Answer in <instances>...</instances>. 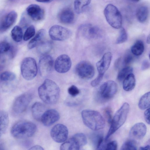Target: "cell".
Wrapping results in <instances>:
<instances>
[{
	"instance_id": "48",
	"label": "cell",
	"mask_w": 150,
	"mask_h": 150,
	"mask_svg": "<svg viewBox=\"0 0 150 150\" xmlns=\"http://www.w3.org/2000/svg\"><path fill=\"white\" fill-rule=\"evenodd\" d=\"M121 60L120 58L118 59L115 62V67L116 69H117L119 65V64Z\"/></svg>"
},
{
	"instance_id": "36",
	"label": "cell",
	"mask_w": 150,
	"mask_h": 150,
	"mask_svg": "<svg viewBox=\"0 0 150 150\" xmlns=\"http://www.w3.org/2000/svg\"><path fill=\"white\" fill-rule=\"evenodd\" d=\"M119 35L116 40V43L119 44L126 42L128 38L127 33L125 29L121 27Z\"/></svg>"
},
{
	"instance_id": "2",
	"label": "cell",
	"mask_w": 150,
	"mask_h": 150,
	"mask_svg": "<svg viewBox=\"0 0 150 150\" xmlns=\"http://www.w3.org/2000/svg\"><path fill=\"white\" fill-rule=\"evenodd\" d=\"M81 115L83 122L89 129L97 131L105 127V120L98 112L92 110L86 109L82 111Z\"/></svg>"
},
{
	"instance_id": "43",
	"label": "cell",
	"mask_w": 150,
	"mask_h": 150,
	"mask_svg": "<svg viewBox=\"0 0 150 150\" xmlns=\"http://www.w3.org/2000/svg\"><path fill=\"white\" fill-rule=\"evenodd\" d=\"M104 113L108 122L110 124L112 119V112L111 109L108 108H105L104 110Z\"/></svg>"
},
{
	"instance_id": "17",
	"label": "cell",
	"mask_w": 150,
	"mask_h": 150,
	"mask_svg": "<svg viewBox=\"0 0 150 150\" xmlns=\"http://www.w3.org/2000/svg\"><path fill=\"white\" fill-rule=\"evenodd\" d=\"M26 11L28 16L35 21L41 20L44 16L43 9L36 4H31L29 5L26 8Z\"/></svg>"
},
{
	"instance_id": "30",
	"label": "cell",
	"mask_w": 150,
	"mask_h": 150,
	"mask_svg": "<svg viewBox=\"0 0 150 150\" xmlns=\"http://www.w3.org/2000/svg\"><path fill=\"white\" fill-rule=\"evenodd\" d=\"M150 92H147L144 94L140 98L138 103L139 108L144 110L149 108L150 105Z\"/></svg>"
},
{
	"instance_id": "44",
	"label": "cell",
	"mask_w": 150,
	"mask_h": 150,
	"mask_svg": "<svg viewBox=\"0 0 150 150\" xmlns=\"http://www.w3.org/2000/svg\"><path fill=\"white\" fill-rule=\"evenodd\" d=\"M103 75H104L99 74L97 77L91 82V86L94 87L98 85L102 80Z\"/></svg>"
},
{
	"instance_id": "47",
	"label": "cell",
	"mask_w": 150,
	"mask_h": 150,
	"mask_svg": "<svg viewBox=\"0 0 150 150\" xmlns=\"http://www.w3.org/2000/svg\"><path fill=\"white\" fill-rule=\"evenodd\" d=\"M30 150H43L44 149L41 146L38 145H35L31 147Z\"/></svg>"
},
{
	"instance_id": "39",
	"label": "cell",
	"mask_w": 150,
	"mask_h": 150,
	"mask_svg": "<svg viewBox=\"0 0 150 150\" xmlns=\"http://www.w3.org/2000/svg\"><path fill=\"white\" fill-rule=\"evenodd\" d=\"M69 94L72 97H75L78 96L80 93V91L75 86L72 85L68 89Z\"/></svg>"
},
{
	"instance_id": "51",
	"label": "cell",
	"mask_w": 150,
	"mask_h": 150,
	"mask_svg": "<svg viewBox=\"0 0 150 150\" xmlns=\"http://www.w3.org/2000/svg\"><path fill=\"white\" fill-rule=\"evenodd\" d=\"M150 35H149L148 36L146 39V42L147 43L149 44L150 43Z\"/></svg>"
},
{
	"instance_id": "14",
	"label": "cell",
	"mask_w": 150,
	"mask_h": 150,
	"mask_svg": "<svg viewBox=\"0 0 150 150\" xmlns=\"http://www.w3.org/2000/svg\"><path fill=\"white\" fill-rule=\"evenodd\" d=\"M71 65V61L69 57L67 55L63 54L59 56L56 59L54 67L57 72L64 73L69 70Z\"/></svg>"
},
{
	"instance_id": "15",
	"label": "cell",
	"mask_w": 150,
	"mask_h": 150,
	"mask_svg": "<svg viewBox=\"0 0 150 150\" xmlns=\"http://www.w3.org/2000/svg\"><path fill=\"white\" fill-rule=\"evenodd\" d=\"M146 131V126L144 123H137L131 128L129 133V136L133 139L140 140L144 137Z\"/></svg>"
},
{
	"instance_id": "6",
	"label": "cell",
	"mask_w": 150,
	"mask_h": 150,
	"mask_svg": "<svg viewBox=\"0 0 150 150\" xmlns=\"http://www.w3.org/2000/svg\"><path fill=\"white\" fill-rule=\"evenodd\" d=\"M21 70L22 75L24 79L28 81L33 79L37 75L38 72L35 59L30 57L24 58L21 62Z\"/></svg>"
},
{
	"instance_id": "3",
	"label": "cell",
	"mask_w": 150,
	"mask_h": 150,
	"mask_svg": "<svg viewBox=\"0 0 150 150\" xmlns=\"http://www.w3.org/2000/svg\"><path fill=\"white\" fill-rule=\"evenodd\" d=\"M36 126L33 123L21 121L16 123L12 127L11 134L14 137L23 139L32 137L35 133Z\"/></svg>"
},
{
	"instance_id": "41",
	"label": "cell",
	"mask_w": 150,
	"mask_h": 150,
	"mask_svg": "<svg viewBox=\"0 0 150 150\" xmlns=\"http://www.w3.org/2000/svg\"><path fill=\"white\" fill-rule=\"evenodd\" d=\"M10 48V46L8 43L6 42H0V54L7 52Z\"/></svg>"
},
{
	"instance_id": "26",
	"label": "cell",
	"mask_w": 150,
	"mask_h": 150,
	"mask_svg": "<svg viewBox=\"0 0 150 150\" xmlns=\"http://www.w3.org/2000/svg\"><path fill=\"white\" fill-rule=\"evenodd\" d=\"M81 148L76 140L72 137L68 140L62 144L60 147L62 150H78Z\"/></svg>"
},
{
	"instance_id": "12",
	"label": "cell",
	"mask_w": 150,
	"mask_h": 150,
	"mask_svg": "<svg viewBox=\"0 0 150 150\" xmlns=\"http://www.w3.org/2000/svg\"><path fill=\"white\" fill-rule=\"evenodd\" d=\"M50 135L53 139L56 142H63L65 141L68 138V130L64 125L58 124L52 128Z\"/></svg>"
},
{
	"instance_id": "25",
	"label": "cell",
	"mask_w": 150,
	"mask_h": 150,
	"mask_svg": "<svg viewBox=\"0 0 150 150\" xmlns=\"http://www.w3.org/2000/svg\"><path fill=\"white\" fill-rule=\"evenodd\" d=\"M93 135L92 141L96 149H105L106 144H104L103 134L101 132H97Z\"/></svg>"
},
{
	"instance_id": "7",
	"label": "cell",
	"mask_w": 150,
	"mask_h": 150,
	"mask_svg": "<svg viewBox=\"0 0 150 150\" xmlns=\"http://www.w3.org/2000/svg\"><path fill=\"white\" fill-rule=\"evenodd\" d=\"M117 90V86L114 81L110 80L102 84L99 88L97 96L102 101L108 100L112 98Z\"/></svg>"
},
{
	"instance_id": "16",
	"label": "cell",
	"mask_w": 150,
	"mask_h": 150,
	"mask_svg": "<svg viewBox=\"0 0 150 150\" xmlns=\"http://www.w3.org/2000/svg\"><path fill=\"white\" fill-rule=\"evenodd\" d=\"M59 117V114L57 110L50 109L45 111L41 117V121L44 125L49 126L58 121Z\"/></svg>"
},
{
	"instance_id": "10",
	"label": "cell",
	"mask_w": 150,
	"mask_h": 150,
	"mask_svg": "<svg viewBox=\"0 0 150 150\" xmlns=\"http://www.w3.org/2000/svg\"><path fill=\"white\" fill-rule=\"evenodd\" d=\"M49 35L50 38L53 40L63 41L67 39L70 36L71 32L66 28L54 25L50 28Z\"/></svg>"
},
{
	"instance_id": "50",
	"label": "cell",
	"mask_w": 150,
	"mask_h": 150,
	"mask_svg": "<svg viewBox=\"0 0 150 150\" xmlns=\"http://www.w3.org/2000/svg\"><path fill=\"white\" fill-rule=\"evenodd\" d=\"M37 1L42 3L50 2L53 0H35Z\"/></svg>"
},
{
	"instance_id": "37",
	"label": "cell",
	"mask_w": 150,
	"mask_h": 150,
	"mask_svg": "<svg viewBox=\"0 0 150 150\" xmlns=\"http://www.w3.org/2000/svg\"><path fill=\"white\" fill-rule=\"evenodd\" d=\"M16 78L15 74L11 71H6L2 73L0 75V79L3 81H10Z\"/></svg>"
},
{
	"instance_id": "18",
	"label": "cell",
	"mask_w": 150,
	"mask_h": 150,
	"mask_svg": "<svg viewBox=\"0 0 150 150\" xmlns=\"http://www.w3.org/2000/svg\"><path fill=\"white\" fill-rule=\"evenodd\" d=\"M112 59L111 52H108L105 53L101 59L96 64L99 74L104 75L110 66Z\"/></svg>"
},
{
	"instance_id": "49",
	"label": "cell",
	"mask_w": 150,
	"mask_h": 150,
	"mask_svg": "<svg viewBox=\"0 0 150 150\" xmlns=\"http://www.w3.org/2000/svg\"><path fill=\"white\" fill-rule=\"evenodd\" d=\"M140 150H149L150 146L149 145H147L146 146L141 147L140 148Z\"/></svg>"
},
{
	"instance_id": "45",
	"label": "cell",
	"mask_w": 150,
	"mask_h": 150,
	"mask_svg": "<svg viewBox=\"0 0 150 150\" xmlns=\"http://www.w3.org/2000/svg\"><path fill=\"white\" fill-rule=\"evenodd\" d=\"M150 108L146 109L144 112V117L146 122L149 124H150L149 119Z\"/></svg>"
},
{
	"instance_id": "22",
	"label": "cell",
	"mask_w": 150,
	"mask_h": 150,
	"mask_svg": "<svg viewBox=\"0 0 150 150\" xmlns=\"http://www.w3.org/2000/svg\"><path fill=\"white\" fill-rule=\"evenodd\" d=\"M45 35V31L44 29L39 30L35 36L29 42L28 48L29 49L34 48L41 43Z\"/></svg>"
},
{
	"instance_id": "38",
	"label": "cell",
	"mask_w": 150,
	"mask_h": 150,
	"mask_svg": "<svg viewBox=\"0 0 150 150\" xmlns=\"http://www.w3.org/2000/svg\"><path fill=\"white\" fill-rule=\"evenodd\" d=\"M35 33L34 27L31 25L28 27L26 30L23 36L25 41H27L33 37Z\"/></svg>"
},
{
	"instance_id": "35",
	"label": "cell",
	"mask_w": 150,
	"mask_h": 150,
	"mask_svg": "<svg viewBox=\"0 0 150 150\" xmlns=\"http://www.w3.org/2000/svg\"><path fill=\"white\" fill-rule=\"evenodd\" d=\"M78 142L81 147L85 145L87 143V139L83 134L79 133L76 134L72 136Z\"/></svg>"
},
{
	"instance_id": "32",
	"label": "cell",
	"mask_w": 150,
	"mask_h": 150,
	"mask_svg": "<svg viewBox=\"0 0 150 150\" xmlns=\"http://www.w3.org/2000/svg\"><path fill=\"white\" fill-rule=\"evenodd\" d=\"M52 48V44L50 41L42 42L38 46V51L42 55L46 54Z\"/></svg>"
},
{
	"instance_id": "52",
	"label": "cell",
	"mask_w": 150,
	"mask_h": 150,
	"mask_svg": "<svg viewBox=\"0 0 150 150\" xmlns=\"http://www.w3.org/2000/svg\"><path fill=\"white\" fill-rule=\"evenodd\" d=\"M133 1L135 2H138L139 1V0H132Z\"/></svg>"
},
{
	"instance_id": "1",
	"label": "cell",
	"mask_w": 150,
	"mask_h": 150,
	"mask_svg": "<svg viewBox=\"0 0 150 150\" xmlns=\"http://www.w3.org/2000/svg\"><path fill=\"white\" fill-rule=\"evenodd\" d=\"M38 93L40 98L44 102L53 104L56 103L59 100L60 89L54 81L46 79L39 87Z\"/></svg>"
},
{
	"instance_id": "8",
	"label": "cell",
	"mask_w": 150,
	"mask_h": 150,
	"mask_svg": "<svg viewBox=\"0 0 150 150\" xmlns=\"http://www.w3.org/2000/svg\"><path fill=\"white\" fill-rule=\"evenodd\" d=\"M32 94L29 93L23 94L17 97L13 103L12 108L13 112L19 115L26 109L31 100Z\"/></svg>"
},
{
	"instance_id": "29",
	"label": "cell",
	"mask_w": 150,
	"mask_h": 150,
	"mask_svg": "<svg viewBox=\"0 0 150 150\" xmlns=\"http://www.w3.org/2000/svg\"><path fill=\"white\" fill-rule=\"evenodd\" d=\"M91 0H75L74 6L75 11L78 14L81 13L84 8L90 3Z\"/></svg>"
},
{
	"instance_id": "33",
	"label": "cell",
	"mask_w": 150,
	"mask_h": 150,
	"mask_svg": "<svg viewBox=\"0 0 150 150\" xmlns=\"http://www.w3.org/2000/svg\"><path fill=\"white\" fill-rule=\"evenodd\" d=\"M133 69L130 67L125 66L119 71L117 76V79L120 81H123L130 74L132 73Z\"/></svg>"
},
{
	"instance_id": "23",
	"label": "cell",
	"mask_w": 150,
	"mask_h": 150,
	"mask_svg": "<svg viewBox=\"0 0 150 150\" xmlns=\"http://www.w3.org/2000/svg\"><path fill=\"white\" fill-rule=\"evenodd\" d=\"M136 84V80L134 75L132 73L129 74L123 81V88L126 91L132 90Z\"/></svg>"
},
{
	"instance_id": "21",
	"label": "cell",
	"mask_w": 150,
	"mask_h": 150,
	"mask_svg": "<svg viewBox=\"0 0 150 150\" xmlns=\"http://www.w3.org/2000/svg\"><path fill=\"white\" fill-rule=\"evenodd\" d=\"M31 111L34 118L37 120L40 121L42 115L46 111V107L42 103L36 102L32 105Z\"/></svg>"
},
{
	"instance_id": "5",
	"label": "cell",
	"mask_w": 150,
	"mask_h": 150,
	"mask_svg": "<svg viewBox=\"0 0 150 150\" xmlns=\"http://www.w3.org/2000/svg\"><path fill=\"white\" fill-rule=\"evenodd\" d=\"M104 13L106 21L112 27L115 29L121 27L122 15L116 6L111 4H108L104 10Z\"/></svg>"
},
{
	"instance_id": "42",
	"label": "cell",
	"mask_w": 150,
	"mask_h": 150,
	"mask_svg": "<svg viewBox=\"0 0 150 150\" xmlns=\"http://www.w3.org/2000/svg\"><path fill=\"white\" fill-rule=\"evenodd\" d=\"M117 142L115 141H113L108 142L106 144L105 150L117 149Z\"/></svg>"
},
{
	"instance_id": "13",
	"label": "cell",
	"mask_w": 150,
	"mask_h": 150,
	"mask_svg": "<svg viewBox=\"0 0 150 150\" xmlns=\"http://www.w3.org/2000/svg\"><path fill=\"white\" fill-rule=\"evenodd\" d=\"M78 32L83 36L90 39H96L102 35L100 29L96 26H92L90 24L81 25L79 28Z\"/></svg>"
},
{
	"instance_id": "34",
	"label": "cell",
	"mask_w": 150,
	"mask_h": 150,
	"mask_svg": "<svg viewBox=\"0 0 150 150\" xmlns=\"http://www.w3.org/2000/svg\"><path fill=\"white\" fill-rule=\"evenodd\" d=\"M137 149V143L133 139L126 141L123 144L121 148V150Z\"/></svg>"
},
{
	"instance_id": "19",
	"label": "cell",
	"mask_w": 150,
	"mask_h": 150,
	"mask_svg": "<svg viewBox=\"0 0 150 150\" xmlns=\"http://www.w3.org/2000/svg\"><path fill=\"white\" fill-rule=\"evenodd\" d=\"M17 17V14L14 11L9 12L4 16L0 23V29L5 31L11 27L16 21Z\"/></svg>"
},
{
	"instance_id": "20",
	"label": "cell",
	"mask_w": 150,
	"mask_h": 150,
	"mask_svg": "<svg viewBox=\"0 0 150 150\" xmlns=\"http://www.w3.org/2000/svg\"><path fill=\"white\" fill-rule=\"evenodd\" d=\"M59 19L62 23L66 24L71 23L74 19V13L70 8H65L60 12L59 15Z\"/></svg>"
},
{
	"instance_id": "9",
	"label": "cell",
	"mask_w": 150,
	"mask_h": 150,
	"mask_svg": "<svg viewBox=\"0 0 150 150\" xmlns=\"http://www.w3.org/2000/svg\"><path fill=\"white\" fill-rule=\"evenodd\" d=\"M75 70L77 75L84 79H91L95 74L93 66L86 61H82L79 63L76 67Z\"/></svg>"
},
{
	"instance_id": "4",
	"label": "cell",
	"mask_w": 150,
	"mask_h": 150,
	"mask_svg": "<svg viewBox=\"0 0 150 150\" xmlns=\"http://www.w3.org/2000/svg\"><path fill=\"white\" fill-rule=\"evenodd\" d=\"M129 108V104L127 103H125L116 111L112 118L110 127L105 139V141L107 140L125 122Z\"/></svg>"
},
{
	"instance_id": "27",
	"label": "cell",
	"mask_w": 150,
	"mask_h": 150,
	"mask_svg": "<svg viewBox=\"0 0 150 150\" xmlns=\"http://www.w3.org/2000/svg\"><path fill=\"white\" fill-rule=\"evenodd\" d=\"M148 13V9L147 6H142L139 7L136 14L138 21L141 23L145 22L147 19Z\"/></svg>"
},
{
	"instance_id": "40",
	"label": "cell",
	"mask_w": 150,
	"mask_h": 150,
	"mask_svg": "<svg viewBox=\"0 0 150 150\" xmlns=\"http://www.w3.org/2000/svg\"><path fill=\"white\" fill-rule=\"evenodd\" d=\"M134 57L130 52H128L124 56L123 61V64L125 66H128L133 61Z\"/></svg>"
},
{
	"instance_id": "24",
	"label": "cell",
	"mask_w": 150,
	"mask_h": 150,
	"mask_svg": "<svg viewBox=\"0 0 150 150\" xmlns=\"http://www.w3.org/2000/svg\"><path fill=\"white\" fill-rule=\"evenodd\" d=\"M9 122L7 113L4 110L0 111V137L6 130Z\"/></svg>"
},
{
	"instance_id": "46",
	"label": "cell",
	"mask_w": 150,
	"mask_h": 150,
	"mask_svg": "<svg viewBox=\"0 0 150 150\" xmlns=\"http://www.w3.org/2000/svg\"><path fill=\"white\" fill-rule=\"evenodd\" d=\"M150 66L149 62L147 60H145L143 62L141 66V69L143 70H144L148 69Z\"/></svg>"
},
{
	"instance_id": "31",
	"label": "cell",
	"mask_w": 150,
	"mask_h": 150,
	"mask_svg": "<svg viewBox=\"0 0 150 150\" xmlns=\"http://www.w3.org/2000/svg\"><path fill=\"white\" fill-rule=\"evenodd\" d=\"M11 35L12 39L15 42H20L23 37L22 29L18 26H15L11 31Z\"/></svg>"
},
{
	"instance_id": "28",
	"label": "cell",
	"mask_w": 150,
	"mask_h": 150,
	"mask_svg": "<svg viewBox=\"0 0 150 150\" xmlns=\"http://www.w3.org/2000/svg\"><path fill=\"white\" fill-rule=\"evenodd\" d=\"M144 49L143 42L141 40L137 41L131 47V52L134 55L139 56L143 52Z\"/></svg>"
},
{
	"instance_id": "11",
	"label": "cell",
	"mask_w": 150,
	"mask_h": 150,
	"mask_svg": "<svg viewBox=\"0 0 150 150\" xmlns=\"http://www.w3.org/2000/svg\"><path fill=\"white\" fill-rule=\"evenodd\" d=\"M54 64L52 57L47 54L42 55L39 62V70L40 75L43 77L47 76L52 71Z\"/></svg>"
}]
</instances>
